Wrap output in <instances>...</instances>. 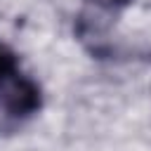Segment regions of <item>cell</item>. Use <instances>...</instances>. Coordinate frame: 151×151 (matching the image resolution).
<instances>
[{
  "label": "cell",
  "mask_w": 151,
  "mask_h": 151,
  "mask_svg": "<svg viewBox=\"0 0 151 151\" xmlns=\"http://www.w3.org/2000/svg\"><path fill=\"white\" fill-rule=\"evenodd\" d=\"M0 92H2V106L9 116L26 118V116L40 111V106H42L40 87L26 76H14L7 85L0 87Z\"/></svg>",
  "instance_id": "1"
},
{
  "label": "cell",
  "mask_w": 151,
  "mask_h": 151,
  "mask_svg": "<svg viewBox=\"0 0 151 151\" xmlns=\"http://www.w3.org/2000/svg\"><path fill=\"white\" fill-rule=\"evenodd\" d=\"M17 68H19L17 54H14L5 42H0V87L7 85V83L17 76Z\"/></svg>",
  "instance_id": "2"
},
{
  "label": "cell",
  "mask_w": 151,
  "mask_h": 151,
  "mask_svg": "<svg viewBox=\"0 0 151 151\" xmlns=\"http://www.w3.org/2000/svg\"><path fill=\"white\" fill-rule=\"evenodd\" d=\"M94 2L101 5V7H106V9H120V7L130 5L132 0H94Z\"/></svg>",
  "instance_id": "3"
}]
</instances>
